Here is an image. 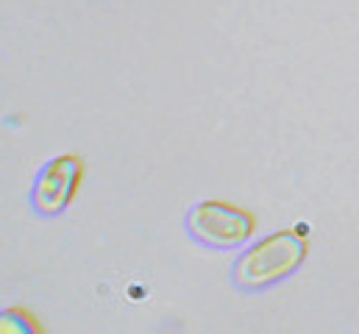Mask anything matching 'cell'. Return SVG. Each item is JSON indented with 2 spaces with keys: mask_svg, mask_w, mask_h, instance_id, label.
<instances>
[{
  "mask_svg": "<svg viewBox=\"0 0 359 334\" xmlns=\"http://www.w3.org/2000/svg\"><path fill=\"white\" fill-rule=\"evenodd\" d=\"M0 332L3 334H14V332H20V334H34V332H39V326H36V321L31 318V315H25L22 309H3V315H0Z\"/></svg>",
  "mask_w": 359,
  "mask_h": 334,
  "instance_id": "obj_4",
  "label": "cell"
},
{
  "mask_svg": "<svg viewBox=\"0 0 359 334\" xmlns=\"http://www.w3.org/2000/svg\"><path fill=\"white\" fill-rule=\"evenodd\" d=\"M309 256V243L295 229H281L243 246L231 262L229 281L234 290L254 295L287 281Z\"/></svg>",
  "mask_w": 359,
  "mask_h": 334,
  "instance_id": "obj_1",
  "label": "cell"
},
{
  "mask_svg": "<svg viewBox=\"0 0 359 334\" xmlns=\"http://www.w3.org/2000/svg\"><path fill=\"white\" fill-rule=\"evenodd\" d=\"M187 237L206 250H240L254 240L257 220L248 209L229 201H201L184 215Z\"/></svg>",
  "mask_w": 359,
  "mask_h": 334,
  "instance_id": "obj_2",
  "label": "cell"
},
{
  "mask_svg": "<svg viewBox=\"0 0 359 334\" xmlns=\"http://www.w3.org/2000/svg\"><path fill=\"white\" fill-rule=\"evenodd\" d=\"M81 181H84V162L76 154L53 156L36 170L28 192V203L39 218H59L73 206Z\"/></svg>",
  "mask_w": 359,
  "mask_h": 334,
  "instance_id": "obj_3",
  "label": "cell"
}]
</instances>
